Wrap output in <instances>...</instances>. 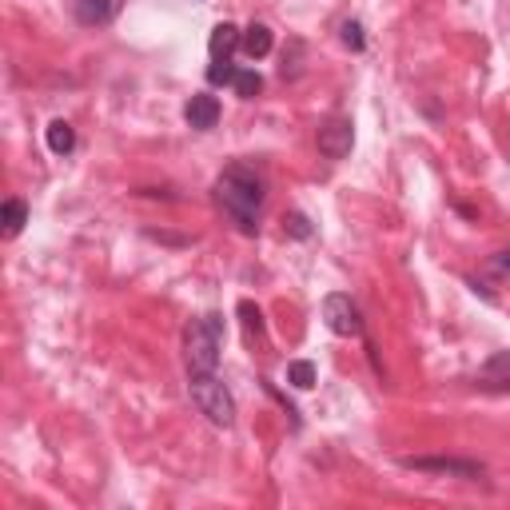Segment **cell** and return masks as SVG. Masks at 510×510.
Returning <instances> with one entry per match:
<instances>
[{
	"label": "cell",
	"instance_id": "6da1fadb",
	"mask_svg": "<svg viewBox=\"0 0 510 510\" xmlns=\"http://www.w3.org/2000/svg\"><path fill=\"white\" fill-rule=\"evenodd\" d=\"M216 200L219 208L232 216V224L243 235L259 232V208H263V176L248 164L224 168V176L216 180Z\"/></svg>",
	"mask_w": 510,
	"mask_h": 510
},
{
	"label": "cell",
	"instance_id": "7a4b0ae2",
	"mask_svg": "<svg viewBox=\"0 0 510 510\" xmlns=\"http://www.w3.org/2000/svg\"><path fill=\"white\" fill-rule=\"evenodd\" d=\"M219 335H224V323L219 316H203L192 319L184 331V347H188V375H203V371H216L219 363Z\"/></svg>",
	"mask_w": 510,
	"mask_h": 510
},
{
	"label": "cell",
	"instance_id": "3957f363",
	"mask_svg": "<svg viewBox=\"0 0 510 510\" xmlns=\"http://www.w3.org/2000/svg\"><path fill=\"white\" fill-rule=\"evenodd\" d=\"M188 391H192V403L200 407V415L211 423V427H232L235 423V399H232V391L219 382L216 371L192 375Z\"/></svg>",
	"mask_w": 510,
	"mask_h": 510
},
{
	"label": "cell",
	"instance_id": "277c9868",
	"mask_svg": "<svg viewBox=\"0 0 510 510\" xmlns=\"http://www.w3.org/2000/svg\"><path fill=\"white\" fill-rule=\"evenodd\" d=\"M323 323H327L335 335H363V319H359V308H355L351 295L335 292L323 300Z\"/></svg>",
	"mask_w": 510,
	"mask_h": 510
},
{
	"label": "cell",
	"instance_id": "5b68a950",
	"mask_svg": "<svg viewBox=\"0 0 510 510\" xmlns=\"http://www.w3.org/2000/svg\"><path fill=\"white\" fill-rule=\"evenodd\" d=\"M403 466L423 474H450V479H482V463L471 458H403Z\"/></svg>",
	"mask_w": 510,
	"mask_h": 510
},
{
	"label": "cell",
	"instance_id": "8992f818",
	"mask_svg": "<svg viewBox=\"0 0 510 510\" xmlns=\"http://www.w3.org/2000/svg\"><path fill=\"white\" fill-rule=\"evenodd\" d=\"M351 144H355V124L343 120V116L319 128V152L327 160H343L347 152H351Z\"/></svg>",
	"mask_w": 510,
	"mask_h": 510
},
{
	"label": "cell",
	"instance_id": "52a82bcc",
	"mask_svg": "<svg viewBox=\"0 0 510 510\" xmlns=\"http://www.w3.org/2000/svg\"><path fill=\"white\" fill-rule=\"evenodd\" d=\"M184 120L192 128H200V132H208V128L219 124V100L216 96H192L188 108H184Z\"/></svg>",
	"mask_w": 510,
	"mask_h": 510
},
{
	"label": "cell",
	"instance_id": "ba28073f",
	"mask_svg": "<svg viewBox=\"0 0 510 510\" xmlns=\"http://www.w3.org/2000/svg\"><path fill=\"white\" fill-rule=\"evenodd\" d=\"M76 8V21L88 24V29H96V24H108L116 16V8H120V0H72Z\"/></svg>",
	"mask_w": 510,
	"mask_h": 510
},
{
	"label": "cell",
	"instance_id": "9c48e42d",
	"mask_svg": "<svg viewBox=\"0 0 510 510\" xmlns=\"http://www.w3.org/2000/svg\"><path fill=\"white\" fill-rule=\"evenodd\" d=\"M208 48H211V61H232L235 48H243V32L235 24H216Z\"/></svg>",
	"mask_w": 510,
	"mask_h": 510
},
{
	"label": "cell",
	"instance_id": "30bf717a",
	"mask_svg": "<svg viewBox=\"0 0 510 510\" xmlns=\"http://www.w3.org/2000/svg\"><path fill=\"white\" fill-rule=\"evenodd\" d=\"M271 45H276V40H271L267 24H251V29L243 32V53H248L251 61H263V56L271 53Z\"/></svg>",
	"mask_w": 510,
	"mask_h": 510
},
{
	"label": "cell",
	"instance_id": "8fae6325",
	"mask_svg": "<svg viewBox=\"0 0 510 510\" xmlns=\"http://www.w3.org/2000/svg\"><path fill=\"white\" fill-rule=\"evenodd\" d=\"M48 148L56 152V156H68V152L76 148V132L68 120H53L48 124Z\"/></svg>",
	"mask_w": 510,
	"mask_h": 510
},
{
	"label": "cell",
	"instance_id": "7c38bea8",
	"mask_svg": "<svg viewBox=\"0 0 510 510\" xmlns=\"http://www.w3.org/2000/svg\"><path fill=\"white\" fill-rule=\"evenodd\" d=\"M0 219H4V235H21V227L29 224V208H24V200H4Z\"/></svg>",
	"mask_w": 510,
	"mask_h": 510
},
{
	"label": "cell",
	"instance_id": "4fadbf2b",
	"mask_svg": "<svg viewBox=\"0 0 510 510\" xmlns=\"http://www.w3.org/2000/svg\"><path fill=\"white\" fill-rule=\"evenodd\" d=\"M235 96L240 100H255L259 96V88H263V76L259 72H251V68H243V72H235Z\"/></svg>",
	"mask_w": 510,
	"mask_h": 510
},
{
	"label": "cell",
	"instance_id": "5bb4252c",
	"mask_svg": "<svg viewBox=\"0 0 510 510\" xmlns=\"http://www.w3.org/2000/svg\"><path fill=\"white\" fill-rule=\"evenodd\" d=\"M287 382H292V387H300V391L316 387V363H308V359H295L292 367H287Z\"/></svg>",
	"mask_w": 510,
	"mask_h": 510
},
{
	"label": "cell",
	"instance_id": "9a60e30c",
	"mask_svg": "<svg viewBox=\"0 0 510 510\" xmlns=\"http://www.w3.org/2000/svg\"><path fill=\"white\" fill-rule=\"evenodd\" d=\"M235 72H240V68H235L232 61H211V68H208V84H235Z\"/></svg>",
	"mask_w": 510,
	"mask_h": 510
},
{
	"label": "cell",
	"instance_id": "2e32d148",
	"mask_svg": "<svg viewBox=\"0 0 510 510\" xmlns=\"http://www.w3.org/2000/svg\"><path fill=\"white\" fill-rule=\"evenodd\" d=\"M339 32H343V45L359 53V48H363V24L359 21H343V29H339Z\"/></svg>",
	"mask_w": 510,
	"mask_h": 510
},
{
	"label": "cell",
	"instance_id": "e0dca14e",
	"mask_svg": "<svg viewBox=\"0 0 510 510\" xmlns=\"http://www.w3.org/2000/svg\"><path fill=\"white\" fill-rule=\"evenodd\" d=\"M284 224H287V232H292V235H300V240H308V235H311V224H308V216H300V211H295V216H287Z\"/></svg>",
	"mask_w": 510,
	"mask_h": 510
},
{
	"label": "cell",
	"instance_id": "ac0fdd59",
	"mask_svg": "<svg viewBox=\"0 0 510 510\" xmlns=\"http://www.w3.org/2000/svg\"><path fill=\"white\" fill-rule=\"evenodd\" d=\"M240 316H243V323H248V327H255V335H259V331H263L259 308H251V303H240Z\"/></svg>",
	"mask_w": 510,
	"mask_h": 510
},
{
	"label": "cell",
	"instance_id": "d6986e66",
	"mask_svg": "<svg viewBox=\"0 0 510 510\" xmlns=\"http://www.w3.org/2000/svg\"><path fill=\"white\" fill-rule=\"evenodd\" d=\"M498 263H503V271H510V248H506L503 255H498Z\"/></svg>",
	"mask_w": 510,
	"mask_h": 510
}]
</instances>
